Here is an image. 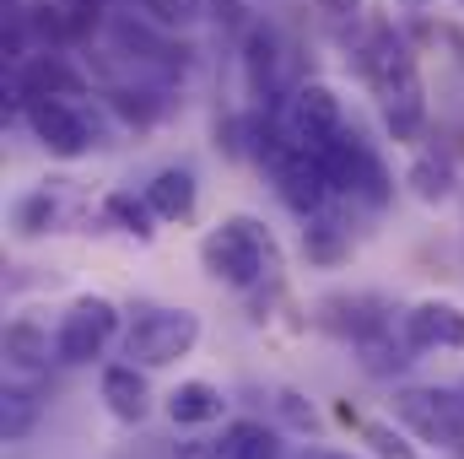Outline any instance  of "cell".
Listing matches in <instances>:
<instances>
[{"mask_svg":"<svg viewBox=\"0 0 464 459\" xmlns=\"http://www.w3.org/2000/svg\"><path fill=\"white\" fill-rule=\"evenodd\" d=\"M362 71H367V82H372V93L383 103V119H389L394 141H416L421 124H427V98H421V76H416L411 49L389 27H378L372 44L362 49Z\"/></svg>","mask_w":464,"mask_h":459,"instance_id":"obj_1","label":"cell"},{"mask_svg":"<svg viewBox=\"0 0 464 459\" xmlns=\"http://www.w3.org/2000/svg\"><path fill=\"white\" fill-rule=\"evenodd\" d=\"M200 259H206V270H211L217 281H227V287H254L259 276L276 270V243H270V232L259 228L254 217H227L222 228L200 243Z\"/></svg>","mask_w":464,"mask_h":459,"instance_id":"obj_2","label":"cell"},{"mask_svg":"<svg viewBox=\"0 0 464 459\" xmlns=\"http://www.w3.org/2000/svg\"><path fill=\"white\" fill-rule=\"evenodd\" d=\"M195 341H200V319L189 308H146L124 336V356H135L146 367H168V362L189 356Z\"/></svg>","mask_w":464,"mask_h":459,"instance_id":"obj_3","label":"cell"},{"mask_svg":"<svg viewBox=\"0 0 464 459\" xmlns=\"http://www.w3.org/2000/svg\"><path fill=\"white\" fill-rule=\"evenodd\" d=\"M319 162H324V173H330V190L356 195V200H367V206H383V200H389V173H383V162H378L351 130H341V135L319 151Z\"/></svg>","mask_w":464,"mask_h":459,"instance_id":"obj_4","label":"cell"},{"mask_svg":"<svg viewBox=\"0 0 464 459\" xmlns=\"http://www.w3.org/2000/svg\"><path fill=\"white\" fill-rule=\"evenodd\" d=\"M394 411L427 444L464 449V395H454V389H400L394 395Z\"/></svg>","mask_w":464,"mask_h":459,"instance_id":"obj_5","label":"cell"},{"mask_svg":"<svg viewBox=\"0 0 464 459\" xmlns=\"http://www.w3.org/2000/svg\"><path fill=\"white\" fill-rule=\"evenodd\" d=\"M270 173H276L281 200H286L297 217H319V206H324V195H330V173H324L319 151H308V146H297V141L286 135V146L270 157Z\"/></svg>","mask_w":464,"mask_h":459,"instance_id":"obj_6","label":"cell"},{"mask_svg":"<svg viewBox=\"0 0 464 459\" xmlns=\"http://www.w3.org/2000/svg\"><path fill=\"white\" fill-rule=\"evenodd\" d=\"M341 130H346V119H341V98H335L324 82H303V87L292 93V109H286V135H292L297 146L324 151Z\"/></svg>","mask_w":464,"mask_h":459,"instance_id":"obj_7","label":"cell"},{"mask_svg":"<svg viewBox=\"0 0 464 459\" xmlns=\"http://www.w3.org/2000/svg\"><path fill=\"white\" fill-rule=\"evenodd\" d=\"M119 314L109 298H82L71 314H65V325H60V336H54V356L60 362H92L103 341L114 336Z\"/></svg>","mask_w":464,"mask_h":459,"instance_id":"obj_8","label":"cell"},{"mask_svg":"<svg viewBox=\"0 0 464 459\" xmlns=\"http://www.w3.org/2000/svg\"><path fill=\"white\" fill-rule=\"evenodd\" d=\"M27 124H33V135H38L54 157H65V162L92 146V124L76 114L65 98H33V103H27Z\"/></svg>","mask_w":464,"mask_h":459,"instance_id":"obj_9","label":"cell"},{"mask_svg":"<svg viewBox=\"0 0 464 459\" xmlns=\"http://www.w3.org/2000/svg\"><path fill=\"white\" fill-rule=\"evenodd\" d=\"M82 87H87L82 71L65 65L60 54H27V60L16 65V76H11V93H16L22 103H33V98H76Z\"/></svg>","mask_w":464,"mask_h":459,"instance_id":"obj_10","label":"cell"},{"mask_svg":"<svg viewBox=\"0 0 464 459\" xmlns=\"http://www.w3.org/2000/svg\"><path fill=\"white\" fill-rule=\"evenodd\" d=\"M405 341L421 346V351H432V346L459 351L464 346V314L454 303H416V308L405 314Z\"/></svg>","mask_w":464,"mask_h":459,"instance_id":"obj_11","label":"cell"},{"mask_svg":"<svg viewBox=\"0 0 464 459\" xmlns=\"http://www.w3.org/2000/svg\"><path fill=\"white\" fill-rule=\"evenodd\" d=\"M243 65H248V87L259 103H276L281 93V38L270 27H254L248 44H243Z\"/></svg>","mask_w":464,"mask_h":459,"instance_id":"obj_12","label":"cell"},{"mask_svg":"<svg viewBox=\"0 0 464 459\" xmlns=\"http://www.w3.org/2000/svg\"><path fill=\"white\" fill-rule=\"evenodd\" d=\"M103 400H109V411L119 422H146V411H151V389H146V378L130 362L103 373Z\"/></svg>","mask_w":464,"mask_h":459,"instance_id":"obj_13","label":"cell"},{"mask_svg":"<svg viewBox=\"0 0 464 459\" xmlns=\"http://www.w3.org/2000/svg\"><path fill=\"white\" fill-rule=\"evenodd\" d=\"M146 200H151L157 217L184 222V217L195 211V173H184V168H162V173L146 184Z\"/></svg>","mask_w":464,"mask_h":459,"instance_id":"obj_14","label":"cell"},{"mask_svg":"<svg viewBox=\"0 0 464 459\" xmlns=\"http://www.w3.org/2000/svg\"><path fill=\"white\" fill-rule=\"evenodd\" d=\"M168 416L179 422V427H200V422H217L222 416V389H211V384H179L173 395H168Z\"/></svg>","mask_w":464,"mask_h":459,"instance_id":"obj_15","label":"cell"},{"mask_svg":"<svg viewBox=\"0 0 464 459\" xmlns=\"http://www.w3.org/2000/svg\"><path fill=\"white\" fill-rule=\"evenodd\" d=\"M222 459H281V444L265 422H232L222 433Z\"/></svg>","mask_w":464,"mask_h":459,"instance_id":"obj_16","label":"cell"},{"mask_svg":"<svg viewBox=\"0 0 464 459\" xmlns=\"http://www.w3.org/2000/svg\"><path fill=\"white\" fill-rule=\"evenodd\" d=\"M5 362L22 373H38L49 362V336L38 325H5Z\"/></svg>","mask_w":464,"mask_h":459,"instance_id":"obj_17","label":"cell"},{"mask_svg":"<svg viewBox=\"0 0 464 459\" xmlns=\"http://www.w3.org/2000/svg\"><path fill=\"white\" fill-rule=\"evenodd\" d=\"M411 190H416V200H427V206L449 200V195H454V162H449V157H416Z\"/></svg>","mask_w":464,"mask_h":459,"instance_id":"obj_18","label":"cell"},{"mask_svg":"<svg viewBox=\"0 0 464 459\" xmlns=\"http://www.w3.org/2000/svg\"><path fill=\"white\" fill-rule=\"evenodd\" d=\"M33 422H38V395L33 389H5L0 395V433L16 444V438L33 433Z\"/></svg>","mask_w":464,"mask_h":459,"instance_id":"obj_19","label":"cell"},{"mask_svg":"<svg viewBox=\"0 0 464 459\" xmlns=\"http://www.w3.org/2000/svg\"><path fill=\"white\" fill-rule=\"evenodd\" d=\"M103 211H109V217H114L124 232H135V238H151V217H157V211H151V200H135L130 190H114Z\"/></svg>","mask_w":464,"mask_h":459,"instance_id":"obj_20","label":"cell"},{"mask_svg":"<svg viewBox=\"0 0 464 459\" xmlns=\"http://www.w3.org/2000/svg\"><path fill=\"white\" fill-rule=\"evenodd\" d=\"M303 249H308V259H341L346 254V232L330 217H314V228H303Z\"/></svg>","mask_w":464,"mask_h":459,"instance_id":"obj_21","label":"cell"},{"mask_svg":"<svg viewBox=\"0 0 464 459\" xmlns=\"http://www.w3.org/2000/svg\"><path fill=\"white\" fill-rule=\"evenodd\" d=\"M362 438H367V449L378 459H416V449H411L389 422H362Z\"/></svg>","mask_w":464,"mask_h":459,"instance_id":"obj_22","label":"cell"},{"mask_svg":"<svg viewBox=\"0 0 464 459\" xmlns=\"http://www.w3.org/2000/svg\"><path fill=\"white\" fill-rule=\"evenodd\" d=\"M140 11L157 22V27H189L200 16V0H140Z\"/></svg>","mask_w":464,"mask_h":459,"instance_id":"obj_23","label":"cell"},{"mask_svg":"<svg viewBox=\"0 0 464 459\" xmlns=\"http://www.w3.org/2000/svg\"><path fill=\"white\" fill-rule=\"evenodd\" d=\"M16 222H22V232H44L49 222H54V195L44 190V195H33V200H22V211H16Z\"/></svg>","mask_w":464,"mask_h":459,"instance_id":"obj_24","label":"cell"},{"mask_svg":"<svg viewBox=\"0 0 464 459\" xmlns=\"http://www.w3.org/2000/svg\"><path fill=\"white\" fill-rule=\"evenodd\" d=\"M179 459H222V444H184Z\"/></svg>","mask_w":464,"mask_h":459,"instance_id":"obj_25","label":"cell"},{"mask_svg":"<svg viewBox=\"0 0 464 459\" xmlns=\"http://www.w3.org/2000/svg\"><path fill=\"white\" fill-rule=\"evenodd\" d=\"M324 16H356V0H319Z\"/></svg>","mask_w":464,"mask_h":459,"instance_id":"obj_26","label":"cell"},{"mask_svg":"<svg viewBox=\"0 0 464 459\" xmlns=\"http://www.w3.org/2000/svg\"><path fill=\"white\" fill-rule=\"evenodd\" d=\"M308 459H346V454H308Z\"/></svg>","mask_w":464,"mask_h":459,"instance_id":"obj_27","label":"cell"},{"mask_svg":"<svg viewBox=\"0 0 464 459\" xmlns=\"http://www.w3.org/2000/svg\"><path fill=\"white\" fill-rule=\"evenodd\" d=\"M459 5H464V0H459Z\"/></svg>","mask_w":464,"mask_h":459,"instance_id":"obj_28","label":"cell"}]
</instances>
